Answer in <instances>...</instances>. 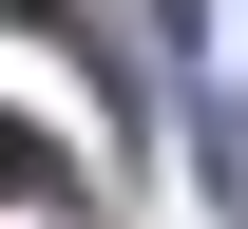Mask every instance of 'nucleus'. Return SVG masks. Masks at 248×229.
<instances>
[{
    "label": "nucleus",
    "instance_id": "f257e3e1",
    "mask_svg": "<svg viewBox=\"0 0 248 229\" xmlns=\"http://www.w3.org/2000/svg\"><path fill=\"white\" fill-rule=\"evenodd\" d=\"M77 191V172H58V134H38V115H0V210H58Z\"/></svg>",
    "mask_w": 248,
    "mask_h": 229
}]
</instances>
